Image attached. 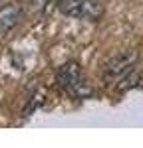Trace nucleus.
I'll list each match as a JSON object with an SVG mask.
<instances>
[{"mask_svg": "<svg viewBox=\"0 0 143 148\" xmlns=\"http://www.w3.org/2000/svg\"><path fill=\"white\" fill-rule=\"evenodd\" d=\"M56 79H58L60 87L76 99H85L92 95V87L78 61H66L64 65H60L56 71Z\"/></svg>", "mask_w": 143, "mask_h": 148, "instance_id": "obj_1", "label": "nucleus"}, {"mask_svg": "<svg viewBox=\"0 0 143 148\" xmlns=\"http://www.w3.org/2000/svg\"><path fill=\"white\" fill-rule=\"evenodd\" d=\"M139 59V53L135 49H125V51H119L117 56L109 57L106 61V65L101 69V75L106 81H117L121 77H125L131 69L135 67Z\"/></svg>", "mask_w": 143, "mask_h": 148, "instance_id": "obj_2", "label": "nucleus"}, {"mask_svg": "<svg viewBox=\"0 0 143 148\" xmlns=\"http://www.w3.org/2000/svg\"><path fill=\"white\" fill-rule=\"evenodd\" d=\"M103 12V4L101 0H80V4L74 10V18H82V20H92L95 22Z\"/></svg>", "mask_w": 143, "mask_h": 148, "instance_id": "obj_3", "label": "nucleus"}, {"mask_svg": "<svg viewBox=\"0 0 143 148\" xmlns=\"http://www.w3.org/2000/svg\"><path fill=\"white\" fill-rule=\"evenodd\" d=\"M20 14H22V8L18 4H6V6L0 8V36L8 34L12 28L18 24Z\"/></svg>", "mask_w": 143, "mask_h": 148, "instance_id": "obj_4", "label": "nucleus"}, {"mask_svg": "<svg viewBox=\"0 0 143 148\" xmlns=\"http://www.w3.org/2000/svg\"><path fill=\"white\" fill-rule=\"evenodd\" d=\"M52 0H32V8L34 10H44Z\"/></svg>", "mask_w": 143, "mask_h": 148, "instance_id": "obj_5", "label": "nucleus"}]
</instances>
